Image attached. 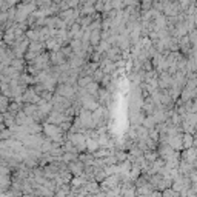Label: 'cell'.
<instances>
[{
	"mask_svg": "<svg viewBox=\"0 0 197 197\" xmlns=\"http://www.w3.org/2000/svg\"><path fill=\"white\" fill-rule=\"evenodd\" d=\"M191 145H193V137L189 134H185V137H183V146L191 148Z\"/></svg>",
	"mask_w": 197,
	"mask_h": 197,
	"instance_id": "1",
	"label": "cell"
},
{
	"mask_svg": "<svg viewBox=\"0 0 197 197\" xmlns=\"http://www.w3.org/2000/svg\"><path fill=\"white\" fill-rule=\"evenodd\" d=\"M86 143H88V149H90V151H94V149L99 146V142L91 140V139H88V140H86Z\"/></svg>",
	"mask_w": 197,
	"mask_h": 197,
	"instance_id": "2",
	"label": "cell"
}]
</instances>
